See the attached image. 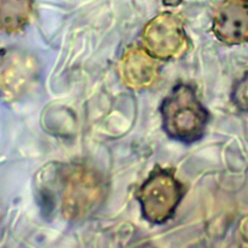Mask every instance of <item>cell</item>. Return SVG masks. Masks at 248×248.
Segmentation results:
<instances>
[{
	"label": "cell",
	"instance_id": "obj_7",
	"mask_svg": "<svg viewBox=\"0 0 248 248\" xmlns=\"http://www.w3.org/2000/svg\"><path fill=\"white\" fill-rule=\"evenodd\" d=\"M33 0H0V29L17 32L29 21Z\"/></svg>",
	"mask_w": 248,
	"mask_h": 248
},
{
	"label": "cell",
	"instance_id": "obj_1",
	"mask_svg": "<svg viewBox=\"0 0 248 248\" xmlns=\"http://www.w3.org/2000/svg\"><path fill=\"white\" fill-rule=\"evenodd\" d=\"M163 127L173 140L190 143L200 140L209 114L188 84L175 85L161 106Z\"/></svg>",
	"mask_w": 248,
	"mask_h": 248
},
{
	"label": "cell",
	"instance_id": "obj_9",
	"mask_svg": "<svg viewBox=\"0 0 248 248\" xmlns=\"http://www.w3.org/2000/svg\"><path fill=\"white\" fill-rule=\"evenodd\" d=\"M162 2L166 5V6H170V7H175L178 6L182 0H162Z\"/></svg>",
	"mask_w": 248,
	"mask_h": 248
},
{
	"label": "cell",
	"instance_id": "obj_5",
	"mask_svg": "<svg viewBox=\"0 0 248 248\" xmlns=\"http://www.w3.org/2000/svg\"><path fill=\"white\" fill-rule=\"evenodd\" d=\"M212 32L222 43L234 46L248 41V0H226L216 11Z\"/></svg>",
	"mask_w": 248,
	"mask_h": 248
},
{
	"label": "cell",
	"instance_id": "obj_2",
	"mask_svg": "<svg viewBox=\"0 0 248 248\" xmlns=\"http://www.w3.org/2000/svg\"><path fill=\"white\" fill-rule=\"evenodd\" d=\"M183 187L173 172L166 169L154 170L138 191L143 217L152 224H162L174 213Z\"/></svg>",
	"mask_w": 248,
	"mask_h": 248
},
{
	"label": "cell",
	"instance_id": "obj_6",
	"mask_svg": "<svg viewBox=\"0 0 248 248\" xmlns=\"http://www.w3.org/2000/svg\"><path fill=\"white\" fill-rule=\"evenodd\" d=\"M159 63L144 48L131 47L122 57L119 73L124 84L134 89L150 86L159 74Z\"/></svg>",
	"mask_w": 248,
	"mask_h": 248
},
{
	"label": "cell",
	"instance_id": "obj_8",
	"mask_svg": "<svg viewBox=\"0 0 248 248\" xmlns=\"http://www.w3.org/2000/svg\"><path fill=\"white\" fill-rule=\"evenodd\" d=\"M232 100L239 109L248 111V72L233 85Z\"/></svg>",
	"mask_w": 248,
	"mask_h": 248
},
{
	"label": "cell",
	"instance_id": "obj_3",
	"mask_svg": "<svg viewBox=\"0 0 248 248\" xmlns=\"http://www.w3.org/2000/svg\"><path fill=\"white\" fill-rule=\"evenodd\" d=\"M104 186L101 177L88 168L76 167L65 178L62 211L66 218L78 220L86 217L101 202Z\"/></svg>",
	"mask_w": 248,
	"mask_h": 248
},
{
	"label": "cell",
	"instance_id": "obj_4",
	"mask_svg": "<svg viewBox=\"0 0 248 248\" xmlns=\"http://www.w3.org/2000/svg\"><path fill=\"white\" fill-rule=\"evenodd\" d=\"M144 49L157 59H170L182 54L188 45L181 17L165 12L153 17L143 28Z\"/></svg>",
	"mask_w": 248,
	"mask_h": 248
}]
</instances>
